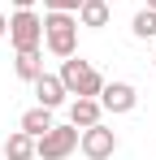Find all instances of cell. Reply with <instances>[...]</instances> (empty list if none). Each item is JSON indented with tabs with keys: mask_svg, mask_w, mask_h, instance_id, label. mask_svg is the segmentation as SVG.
Wrapping results in <instances>:
<instances>
[{
	"mask_svg": "<svg viewBox=\"0 0 156 160\" xmlns=\"http://www.w3.org/2000/svg\"><path fill=\"white\" fill-rule=\"evenodd\" d=\"M44 48H48L56 61L78 52V13H44Z\"/></svg>",
	"mask_w": 156,
	"mask_h": 160,
	"instance_id": "cell-1",
	"label": "cell"
},
{
	"mask_svg": "<svg viewBox=\"0 0 156 160\" xmlns=\"http://www.w3.org/2000/svg\"><path fill=\"white\" fill-rule=\"evenodd\" d=\"M61 82H65L70 95H96V100H100V87H104L100 69L91 61H78V56H65L61 61Z\"/></svg>",
	"mask_w": 156,
	"mask_h": 160,
	"instance_id": "cell-2",
	"label": "cell"
},
{
	"mask_svg": "<svg viewBox=\"0 0 156 160\" xmlns=\"http://www.w3.org/2000/svg\"><path fill=\"white\" fill-rule=\"evenodd\" d=\"M78 138H82L78 126H52L48 134L35 138V156L39 160H65V156L78 152Z\"/></svg>",
	"mask_w": 156,
	"mask_h": 160,
	"instance_id": "cell-3",
	"label": "cell"
},
{
	"mask_svg": "<svg viewBox=\"0 0 156 160\" xmlns=\"http://www.w3.org/2000/svg\"><path fill=\"white\" fill-rule=\"evenodd\" d=\"M9 43L18 52H30V48H44V18L35 9H18L9 18Z\"/></svg>",
	"mask_w": 156,
	"mask_h": 160,
	"instance_id": "cell-4",
	"label": "cell"
},
{
	"mask_svg": "<svg viewBox=\"0 0 156 160\" xmlns=\"http://www.w3.org/2000/svg\"><path fill=\"white\" fill-rule=\"evenodd\" d=\"M78 152L87 160H108L113 152H117V134L108 130L104 121H96V126H87L82 130V138H78Z\"/></svg>",
	"mask_w": 156,
	"mask_h": 160,
	"instance_id": "cell-5",
	"label": "cell"
},
{
	"mask_svg": "<svg viewBox=\"0 0 156 160\" xmlns=\"http://www.w3.org/2000/svg\"><path fill=\"white\" fill-rule=\"evenodd\" d=\"M100 104H104V112H113V117H126V112H134V104H139V91H134L130 82H104L100 87Z\"/></svg>",
	"mask_w": 156,
	"mask_h": 160,
	"instance_id": "cell-6",
	"label": "cell"
},
{
	"mask_svg": "<svg viewBox=\"0 0 156 160\" xmlns=\"http://www.w3.org/2000/svg\"><path fill=\"white\" fill-rule=\"evenodd\" d=\"M30 87H35V100H39L44 108H61V104H65V95H70L65 82H61V74H39Z\"/></svg>",
	"mask_w": 156,
	"mask_h": 160,
	"instance_id": "cell-7",
	"label": "cell"
},
{
	"mask_svg": "<svg viewBox=\"0 0 156 160\" xmlns=\"http://www.w3.org/2000/svg\"><path fill=\"white\" fill-rule=\"evenodd\" d=\"M100 117H104V104L96 100V95H78L74 104H70V126H78V130L96 126Z\"/></svg>",
	"mask_w": 156,
	"mask_h": 160,
	"instance_id": "cell-8",
	"label": "cell"
},
{
	"mask_svg": "<svg viewBox=\"0 0 156 160\" xmlns=\"http://www.w3.org/2000/svg\"><path fill=\"white\" fill-rule=\"evenodd\" d=\"M56 121H52V108H44V104H35V108H26L22 112V121H18V130H26L30 138H39V134H48Z\"/></svg>",
	"mask_w": 156,
	"mask_h": 160,
	"instance_id": "cell-9",
	"label": "cell"
},
{
	"mask_svg": "<svg viewBox=\"0 0 156 160\" xmlns=\"http://www.w3.org/2000/svg\"><path fill=\"white\" fill-rule=\"evenodd\" d=\"M4 160H35V138L26 130H13L4 138Z\"/></svg>",
	"mask_w": 156,
	"mask_h": 160,
	"instance_id": "cell-10",
	"label": "cell"
},
{
	"mask_svg": "<svg viewBox=\"0 0 156 160\" xmlns=\"http://www.w3.org/2000/svg\"><path fill=\"white\" fill-rule=\"evenodd\" d=\"M78 26H91V30L108 26V0H82V9H78Z\"/></svg>",
	"mask_w": 156,
	"mask_h": 160,
	"instance_id": "cell-11",
	"label": "cell"
},
{
	"mask_svg": "<svg viewBox=\"0 0 156 160\" xmlns=\"http://www.w3.org/2000/svg\"><path fill=\"white\" fill-rule=\"evenodd\" d=\"M13 74L22 82H35L39 74H44V56H39V48H30V52H18V61H13Z\"/></svg>",
	"mask_w": 156,
	"mask_h": 160,
	"instance_id": "cell-12",
	"label": "cell"
},
{
	"mask_svg": "<svg viewBox=\"0 0 156 160\" xmlns=\"http://www.w3.org/2000/svg\"><path fill=\"white\" fill-rule=\"evenodd\" d=\"M130 30H134V39H156V9H139L134 13V22H130Z\"/></svg>",
	"mask_w": 156,
	"mask_h": 160,
	"instance_id": "cell-13",
	"label": "cell"
},
{
	"mask_svg": "<svg viewBox=\"0 0 156 160\" xmlns=\"http://www.w3.org/2000/svg\"><path fill=\"white\" fill-rule=\"evenodd\" d=\"M52 9H56V13H78L82 0H44V13H52Z\"/></svg>",
	"mask_w": 156,
	"mask_h": 160,
	"instance_id": "cell-14",
	"label": "cell"
},
{
	"mask_svg": "<svg viewBox=\"0 0 156 160\" xmlns=\"http://www.w3.org/2000/svg\"><path fill=\"white\" fill-rule=\"evenodd\" d=\"M13 9H35V0H13Z\"/></svg>",
	"mask_w": 156,
	"mask_h": 160,
	"instance_id": "cell-15",
	"label": "cell"
},
{
	"mask_svg": "<svg viewBox=\"0 0 156 160\" xmlns=\"http://www.w3.org/2000/svg\"><path fill=\"white\" fill-rule=\"evenodd\" d=\"M4 35H9V18L0 13V39H4Z\"/></svg>",
	"mask_w": 156,
	"mask_h": 160,
	"instance_id": "cell-16",
	"label": "cell"
},
{
	"mask_svg": "<svg viewBox=\"0 0 156 160\" xmlns=\"http://www.w3.org/2000/svg\"><path fill=\"white\" fill-rule=\"evenodd\" d=\"M148 9H156V0H148Z\"/></svg>",
	"mask_w": 156,
	"mask_h": 160,
	"instance_id": "cell-17",
	"label": "cell"
},
{
	"mask_svg": "<svg viewBox=\"0 0 156 160\" xmlns=\"http://www.w3.org/2000/svg\"><path fill=\"white\" fill-rule=\"evenodd\" d=\"M152 65H156V52H152Z\"/></svg>",
	"mask_w": 156,
	"mask_h": 160,
	"instance_id": "cell-18",
	"label": "cell"
},
{
	"mask_svg": "<svg viewBox=\"0 0 156 160\" xmlns=\"http://www.w3.org/2000/svg\"><path fill=\"white\" fill-rule=\"evenodd\" d=\"M108 4H117V0H108Z\"/></svg>",
	"mask_w": 156,
	"mask_h": 160,
	"instance_id": "cell-19",
	"label": "cell"
}]
</instances>
